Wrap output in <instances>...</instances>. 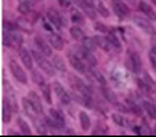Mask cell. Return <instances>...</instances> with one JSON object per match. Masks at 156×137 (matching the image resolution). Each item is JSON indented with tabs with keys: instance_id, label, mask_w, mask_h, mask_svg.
Masks as SVG:
<instances>
[{
	"instance_id": "1",
	"label": "cell",
	"mask_w": 156,
	"mask_h": 137,
	"mask_svg": "<svg viewBox=\"0 0 156 137\" xmlns=\"http://www.w3.org/2000/svg\"><path fill=\"white\" fill-rule=\"evenodd\" d=\"M32 56H34L35 62L39 65V68H41V69H42L46 75H49V77H54V75H55L56 69H55V66H54V64L46 59L48 56H45V55L42 54V52H39L38 49L32 51Z\"/></svg>"
},
{
	"instance_id": "2",
	"label": "cell",
	"mask_w": 156,
	"mask_h": 137,
	"mask_svg": "<svg viewBox=\"0 0 156 137\" xmlns=\"http://www.w3.org/2000/svg\"><path fill=\"white\" fill-rule=\"evenodd\" d=\"M133 22L136 26L140 27L145 33L151 35V36H156V29L151 23V19L147 20V19H145V17H142V16H133Z\"/></svg>"
},
{
	"instance_id": "3",
	"label": "cell",
	"mask_w": 156,
	"mask_h": 137,
	"mask_svg": "<svg viewBox=\"0 0 156 137\" xmlns=\"http://www.w3.org/2000/svg\"><path fill=\"white\" fill-rule=\"evenodd\" d=\"M126 65L129 66V69L133 72V74H139V72H142V61H140L139 54H137V52H133V51H130V52H129V58H127Z\"/></svg>"
},
{
	"instance_id": "4",
	"label": "cell",
	"mask_w": 156,
	"mask_h": 137,
	"mask_svg": "<svg viewBox=\"0 0 156 137\" xmlns=\"http://www.w3.org/2000/svg\"><path fill=\"white\" fill-rule=\"evenodd\" d=\"M9 66H10V71L13 74V77L16 78L17 81L20 84H28V75H26V72L23 71V68L17 64L16 61H10Z\"/></svg>"
},
{
	"instance_id": "5",
	"label": "cell",
	"mask_w": 156,
	"mask_h": 137,
	"mask_svg": "<svg viewBox=\"0 0 156 137\" xmlns=\"http://www.w3.org/2000/svg\"><path fill=\"white\" fill-rule=\"evenodd\" d=\"M112 5H113L114 13H116L120 19H126V17L130 15V9H129V6L124 3V0H112Z\"/></svg>"
},
{
	"instance_id": "6",
	"label": "cell",
	"mask_w": 156,
	"mask_h": 137,
	"mask_svg": "<svg viewBox=\"0 0 156 137\" xmlns=\"http://www.w3.org/2000/svg\"><path fill=\"white\" fill-rule=\"evenodd\" d=\"M137 85H140L145 91H147V93H151V94L156 93V82L147 72H143V78L137 79Z\"/></svg>"
},
{
	"instance_id": "7",
	"label": "cell",
	"mask_w": 156,
	"mask_h": 137,
	"mask_svg": "<svg viewBox=\"0 0 156 137\" xmlns=\"http://www.w3.org/2000/svg\"><path fill=\"white\" fill-rule=\"evenodd\" d=\"M52 87H54V90H55L56 95H58V98H59V101H61L64 105H68L69 103H71V95L67 93V90L62 87L61 82L55 81L54 84H52Z\"/></svg>"
},
{
	"instance_id": "8",
	"label": "cell",
	"mask_w": 156,
	"mask_h": 137,
	"mask_svg": "<svg viewBox=\"0 0 156 137\" xmlns=\"http://www.w3.org/2000/svg\"><path fill=\"white\" fill-rule=\"evenodd\" d=\"M78 6L83 9V12L91 19H95L97 16V9H94V2L93 0H78Z\"/></svg>"
},
{
	"instance_id": "9",
	"label": "cell",
	"mask_w": 156,
	"mask_h": 137,
	"mask_svg": "<svg viewBox=\"0 0 156 137\" xmlns=\"http://www.w3.org/2000/svg\"><path fill=\"white\" fill-rule=\"evenodd\" d=\"M52 45H48L46 40H45L42 36H35V48L42 52L45 56H52Z\"/></svg>"
},
{
	"instance_id": "10",
	"label": "cell",
	"mask_w": 156,
	"mask_h": 137,
	"mask_svg": "<svg viewBox=\"0 0 156 137\" xmlns=\"http://www.w3.org/2000/svg\"><path fill=\"white\" fill-rule=\"evenodd\" d=\"M69 64L73 65V68L75 69V71L81 72V74H84V72H87V64H85V61L81 59L80 56H77L75 54H69Z\"/></svg>"
},
{
	"instance_id": "11",
	"label": "cell",
	"mask_w": 156,
	"mask_h": 137,
	"mask_svg": "<svg viewBox=\"0 0 156 137\" xmlns=\"http://www.w3.org/2000/svg\"><path fill=\"white\" fill-rule=\"evenodd\" d=\"M19 56L20 59L23 61V65L26 66L28 69H32L34 68V56H32V52H29L28 49H25L23 46L19 48Z\"/></svg>"
},
{
	"instance_id": "12",
	"label": "cell",
	"mask_w": 156,
	"mask_h": 137,
	"mask_svg": "<svg viewBox=\"0 0 156 137\" xmlns=\"http://www.w3.org/2000/svg\"><path fill=\"white\" fill-rule=\"evenodd\" d=\"M139 10L142 12L147 19H151L152 22H155L156 20V13H155V10L152 9V6L149 5V3H146V2H143V0H140L139 2Z\"/></svg>"
},
{
	"instance_id": "13",
	"label": "cell",
	"mask_w": 156,
	"mask_h": 137,
	"mask_svg": "<svg viewBox=\"0 0 156 137\" xmlns=\"http://www.w3.org/2000/svg\"><path fill=\"white\" fill-rule=\"evenodd\" d=\"M22 104H23V110H25V113H26V115H28V117H30V118H32L34 121L36 120V118H38L36 115H38L39 113L36 111V108L34 107V104H32V103L29 101L28 97H26V98H23Z\"/></svg>"
},
{
	"instance_id": "14",
	"label": "cell",
	"mask_w": 156,
	"mask_h": 137,
	"mask_svg": "<svg viewBox=\"0 0 156 137\" xmlns=\"http://www.w3.org/2000/svg\"><path fill=\"white\" fill-rule=\"evenodd\" d=\"M28 98H29V101L34 104V107L36 108V111H38L39 114H44V105H42V101H41L38 94L34 93V91H30V93L28 94Z\"/></svg>"
},
{
	"instance_id": "15",
	"label": "cell",
	"mask_w": 156,
	"mask_h": 137,
	"mask_svg": "<svg viewBox=\"0 0 156 137\" xmlns=\"http://www.w3.org/2000/svg\"><path fill=\"white\" fill-rule=\"evenodd\" d=\"M49 44L52 45V48H55L58 51L64 49V39L58 33H54V32L49 33Z\"/></svg>"
},
{
	"instance_id": "16",
	"label": "cell",
	"mask_w": 156,
	"mask_h": 137,
	"mask_svg": "<svg viewBox=\"0 0 156 137\" xmlns=\"http://www.w3.org/2000/svg\"><path fill=\"white\" fill-rule=\"evenodd\" d=\"M46 15H48V19L51 20V23H52L56 29H59V27L62 26V23L64 22H62V17L59 16V13H56L55 10H52V9H51V10L46 12Z\"/></svg>"
},
{
	"instance_id": "17",
	"label": "cell",
	"mask_w": 156,
	"mask_h": 137,
	"mask_svg": "<svg viewBox=\"0 0 156 137\" xmlns=\"http://www.w3.org/2000/svg\"><path fill=\"white\" fill-rule=\"evenodd\" d=\"M143 110L146 111V114L149 115L151 118L156 120V105L151 101H143Z\"/></svg>"
},
{
	"instance_id": "18",
	"label": "cell",
	"mask_w": 156,
	"mask_h": 137,
	"mask_svg": "<svg viewBox=\"0 0 156 137\" xmlns=\"http://www.w3.org/2000/svg\"><path fill=\"white\" fill-rule=\"evenodd\" d=\"M80 124H81V128L83 130H88L90 126H91V120H90V115L85 113V111H81L80 113Z\"/></svg>"
},
{
	"instance_id": "19",
	"label": "cell",
	"mask_w": 156,
	"mask_h": 137,
	"mask_svg": "<svg viewBox=\"0 0 156 137\" xmlns=\"http://www.w3.org/2000/svg\"><path fill=\"white\" fill-rule=\"evenodd\" d=\"M52 64H54L56 71H59V72L67 71V65H65V62H64V59H62L61 56H54L52 58Z\"/></svg>"
},
{
	"instance_id": "20",
	"label": "cell",
	"mask_w": 156,
	"mask_h": 137,
	"mask_svg": "<svg viewBox=\"0 0 156 137\" xmlns=\"http://www.w3.org/2000/svg\"><path fill=\"white\" fill-rule=\"evenodd\" d=\"M30 9H32V2H30V0H22V2L19 3V6H17L19 13H23V15L29 13Z\"/></svg>"
},
{
	"instance_id": "21",
	"label": "cell",
	"mask_w": 156,
	"mask_h": 137,
	"mask_svg": "<svg viewBox=\"0 0 156 137\" xmlns=\"http://www.w3.org/2000/svg\"><path fill=\"white\" fill-rule=\"evenodd\" d=\"M101 93H103V97L107 100V101H110V103H116V94L113 93L110 88H107V87H101Z\"/></svg>"
},
{
	"instance_id": "22",
	"label": "cell",
	"mask_w": 156,
	"mask_h": 137,
	"mask_svg": "<svg viewBox=\"0 0 156 137\" xmlns=\"http://www.w3.org/2000/svg\"><path fill=\"white\" fill-rule=\"evenodd\" d=\"M17 124H19V127H20V132H22V134H26V136H30V134H32V130H30L29 124L23 120L22 117H19V118H17Z\"/></svg>"
},
{
	"instance_id": "23",
	"label": "cell",
	"mask_w": 156,
	"mask_h": 137,
	"mask_svg": "<svg viewBox=\"0 0 156 137\" xmlns=\"http://www.w3.org/2000/svg\"><path fill=\"white\" fill-rule=\"evenodd\" d=\"M83 46L85 48V49H88V51H91V52H93V51H94L98 45H97V42H95V38L94 39H93V38H84L83 39Z\"/></svg>"
},
{
	"instance_id": "24",
	"label": "cell",
	"mask_w": 156,
	"mask_h": 137,
	"mask_svg": "<svg viewBox=\"0 0 156 137\" xmlns=\"http://www.w3.org/2000/svg\"><path fill=\"white\" fill-rule=\"evenodd\" d=\"M94 5H95L97 12H98L103 17H108V16H110V13H108V10H107V7L101 3V0H94Z\"/></svg>"
},
{
	"instance_id": "25",
	"label": "cell",
	"mask_w": 156,
	"mask_h": 137,
	"mask_svg": "<svg viewBox=\"0 0 156 137\" xmlns=\"http://www.w3.org/2000/svg\"><path fill=\"white\" fill-rule=\"evenodd\" d=\"M69 33H71V36H73L75 40H83L85 36H84V32L81 30V27L78 26H73L69 29Z\"/></svg>"
},
{
	"instance_id": "26",
	"label": "cell",
	"mask_w": 156,
	"mask_h": 137,
	"mask_svg": "<svg viewBox=\"0 0 156 137\" xmlns=\"http://www.w3.org/2000/svg\"><path fill=\"white\" fill-rule=\"evenodd\" d=\"M51 115H52V117H54V118H55V120L58 121L62 127L65 126V117H64V114H62V111L52 108V110H51Z\"/></svg>"
},
{
	"instance_id": "27",
	"label": "cell",
	"mask_w": 156,
	"mask_h": 137,
	"mask_svg": "<svg viewBox=\"0 0 156 137\" xmlns=\"http://www.w3.org/2000/svg\"><path fill=\"white\" fill-rule=\"evenodd\" d=\"M10 118H12V110L3 104V107H2V120H3V123H9Z\"/></svg>"
},
{
	"instance_id": "28",
	"label": "cell",
	"mask_w": 156,
	"mask_h": 137,
	"mask_svg": "<svg viewBox=\"0 0 156 137\" xmlns=\"http://www.w3.org/2000/svg\"><path fill=\"white\" fill-rule=\"evenodd\" d=\"M107 39H108V40L112 42L113 46H114V48H116L117 51H120V48H122V44H120V40H119V38H117V36L114 35V33H108V35H107Z\"/></svg>"
},
{
	"instance_id": "29",
	"label": "cell",
	"mask_w": 156,
	"mask_h": 137,
	"mask_svg": "<svg viewBox=\"0 0 156 137\" xmlns=\"http://www.w3.org/2000/svg\"><path fill=\"white\" fill-rule=\"evenodd\" d=\"M32 79H34V82H36L39 87H42V85H45V78L39 74L38 71H32Z\"/></svg>"
},
{
	"instance_id": "30",
	"label": "cell",
	"mask_w": 156,
	"mask_h": 137,
	"mask_svg": "<svg viewBox=\"0 0 156 137\" xmlns=\"http://www.w3.org/2000/svg\"><path fill=\"white\" fill-rule=\"evenodd\" d=\"M41 88H42V94H44V98L46 100V103H48V104H51V103H52V98H51V87L45 84V85H42Z\"/></svg>"
},
{
	"instance_id": "31",
	"label": "cell",
	"mask_w": 156,
	"mask_h": 137,
	"mask_svg": "<svg viewBox=\"0 0 156 137\" xmlns=\"http://www.w3.org/2000/svg\"><path fill=\"white\" fill-rule=\"evenodd\" d=\"M91 75H93V78H94L97 82H100L101 85H106V78L103 77L97 69H91Z\"/></svg>"
},
{
	"instance_id": "32",
	"label": "cell",
	"mask_w": 156,
	"mask_h": 137,
	"mask_svg": "<svg viewBox=\"0 0 156 137\" xmlns=\"http://www.w3.org/2000/svg\"><path fill=\"white\" fill-rule=\"evenodd\" d=\"M127 107L132 110V111H133L134 114L142 115V108H140V107L136 104V103H133V101H130V100H129V101H127Z\"/></svg>"
},
{
	"instance_id": "33",
	"label": "cell",
	"mask_w": 156,
	"mask_h": 137,
	"mask_svg": "<svg viewBox=\"0 0 156 137\" xmlns=\"http://www.w3.org/2000/svg\"><path fill=\"white\" fill-rule=\"evenodd\" d=\"M112 118H113V121L116 123V124H119V126H124L126 124V121H124V118H123L120 114H113L112 115Z\"/></svg>"
},
{
	"instance_id": "34",
	"label": "cell",
	"mask_w": 156,
	"mask_h": 137,
	"mask_svg": "<svg viewBox=\"0 0 156 137\" xmlns=\"http://www.w3.org/2000/svg\"><path fill=\"white\" fill-rule=\"evenodd\" d=\"M35 124H36V128H38V133H39V134H46V133H48V130H46V127H48V126L41 124V123L38 121V118L35 120Z\"/></svg>"
},
{
	"instance_id": "35",
	"label": "cell",
	"mask_w": 156,
	"mask_h": 137,
	"mask_svg": "<svg viewBox=\"0 0 156 137\" xmlns=\"http://www.w3.org/2000/svg\"><path fill=\"white\" fill-rule=\"evenodd\" d=\"M149 59H151L153 68L156 69V48H152L151 49V52H149Z\"/></svg>"
},
{
	"instance_id": "36",
	"label": "cell",
	"mask_w": 156,
	"mask_h": 137,
	"mask_svg": "<svg viewBox=\"0 0 156 137\" xmlns=\"http://www.w3.org/2000/svg\"><path fill=\"white\" fill-rule=\"evenodd\" d=\"M71 19H73V22H75L77 25L83 23V17H81V13H78V12H74L73 16H71Z\"/></svg>"
},
{
	"instance_id": "37",
	"label": "cell",
	"mask_w": 156,
	"mask_h": 137,
	"mask_svg": "<svg viewBox=\"0 0 156 137\" xmlns=\"http://www.w3.org/2000/svg\"><path fill=\"white\" fill-rule=\"evenodd\" d=\"M97 29H98V30H101V32H107V27L106 26H103V25H101V23H97Z\"/></svg>"
},
{
	"instance_id": "38",
	"label": "cell",
	"mask_w": 156,
	"mask_h": 137,
	"mask_svg": "<svg viewBox=\"0 0 156 137\" xmlns=\"http://www.w3.org/2000/svg\"><path fill=\"white\" fill-rule=\"evenodd\" d=\"M44 27H45V29H46V30H49V32H52V29H51L49 23H46V22H45V23H44Z\"/></svg>"
},
{
	"instance_id": "39",
	"label": "cell",
	"mask_w": 156,
	"mask_h": 137,
	"mask_svg": "<svg viewBox=\"0 0 156 137\" xmlns=\"http://www.w3.org/2000/svg\"><path fill=\"white\" fill-rule=\"evenodd\" d=\"M127 2H130V3H136V0H127Z\"/></svg>"
}]
</instances>
